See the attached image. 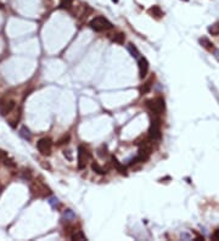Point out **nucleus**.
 Instances as JSON below:
<instances>
[{
    "mask_svg": "<svg viewBox=\"0 0 219 241\" xmlns=\"http://www.w3.org/2000/svg\"><path fill=\"white\" fill-rule=\"evenodd\" d=\"M90 28L94 29L95 32H104V31H109L112 28V23L104 16H96L94 17L90 23H89Z\"/></svg>",
    "mask_w": 219,
    "mask_h": 241,
    "instance_id": "nucleus-1",
    "label": "nucleus"
},
{
    "mask_svg": "<svg viewBox=\"0 0 219 241\" xmlns=\"http://www.w3.org/2000/svg\"><path fill=\"white\" fill-rule=\"evenodd\" d=\"M146 106L149 107V110L155 113V115H161L164 109H166V104H164V99L163 98H155L151 100L146 101Z\"/></svg>",
    "mask_w": 219,
    "mask_h": 241,
    "instance_id": "nucleus-2",
    "label": "nucleus"
},
{
    "mask_svg": "<svg viewBox=\"0 0 219 241\" xmlns=\"http://www.w3.org/2000/svg\"><path fill=\"white\" fill-rule=\"evenodd\" d=\"M149 136H150L151 140L161 139V136H162V133H161V120L158 117L153 118L152 122H151V125H150V129H149Z\"/></svg>",
    "mask_w": 219,
    "mask_h": 241,
    "instance_id": "nucleus-3",
    "label": "nucleus"
},
{
    "mask_svg": "<svg viewBox=\"0 0 219 241\" xmlns=\"http://www.w3.org/2000/svg\"><path fill=\"white\" fill-rule=\"evenodd\" d=\"M89 158H90L89 151H88L84 146H79V147H78V168H79V169L85 168V166H87Z\"/></svg>",
    "mask_w": 219,
    "mask_h": 241,
    "instance_id": "nucleus-4",
    "label": "nucleus"
},
{
    "mask_svg": "<svg viewBox=\"0 0 219 241\" xmlns=\"http://www.w3.org/2000/svg\"><path fill=\"white\" fill-rule=\"evenodd\" d=\"M37 147L39 150V152L41 155H50L51 152V147H52V142L49 138H43L37 142Z\"/></svg>",
    "mask_w": 219,
    "mask_h": 241,
    "instance_id": "nucleus-5",
    "label": "nucleus"
},
{
    "mask_svg": "<svg viewBox=\"0 0 219 241\" xmlns=\"http://www.w3.org/2000/svg\"><path fill=\"white\" fill-rule=\"evenodd\" d=\"M138 66H139V77L144 79L149 72V62L145 57H139L138 59Z\"/></svg>",
    "mask_w": 219,
    "mask_h": 241,
    "instance_id": "nucleus-6",
    "label": "nucleus"
},
{
    "mask_svg": "<svg viewBox=\"0 0 219 241\" xmlns=\"http://www.w3.org/2000/svg\"><path fill=\"white\" fill-rule=\"evenodd\" d=\"M13 109H15V101L10 100V101H6V103H1L0 104V115L1 116H6Z\"/></svg>",
    "mask_w": 219,
    "mask_h": 241,
    "instance_id": "nucleus-7",
    "label": "nucleus"
},
{
    "mask_svg": "<svg viewBox=\"0 0 219 241\" xmlns=\"http://www.w3.org/2000/svg\"><path fill=\"white\" fill-rule=\"evenodd\" d=\"M149 12H150L152 16L157 17V18H160V17H162V16H163V11H162V10H161V7H160V6H157V5L152 6V7L149 10Z\"/></svg>",
    "mask_w": 219,
    "mask_h": 241,
    "instance_id": "nucleus-8",
    "label": "nucleus"
},
{
    "mask_svg": "<svg viewBox=\"0 0 219 241\" xmlns=\"http://www.w3.org/2000/svg\"><path fill=\"white\" fill-rule=\"evenodd\" d=\"M112 162H113V166L117 168V171H118L119 173H122V174H125V172H127L125 167H124V166H123V164H122V163H120V162H119V161H118V160H117L114 156L112 157Z\"/></svg>",
    "mask_w": 219,
    "mask_h": 241,
    "instance_id": "nucleus-9",
    "label": "nucleus"
},
{
    "mask_svg": "<svg viewBox=\"0 0 219 241\" xmlns=\"http://www.w3.org/2000/svg\"><path fill=\"white\" fill-rule=\"evenodd\" d=\"M127 49H128V51L130 52V55L134 57V59H139L140 57V52H139V50L133 45V44H128V46H127Z\"/></svg>",
    "mask_w": 219,
    "mask_h": 241,
    "instance_id": "nucleus-10",
    "label": "nucleus"
},
{
    "mask_svg": "<svg viewBox=\"0 0 219 241\" xmlns=\"http://www.w3.org/2000/svg\"><path fill=\"white\" fill-rule=\"evenodd\" d=\"M20 135L23 138V139H26V140H31L32 139V135H31V131H29V129L27 128V127H22L21 129H20Z\"/></svg>",
    "mask_w": 219,
    "mask_h": 241,
    "instance_id": "nucleus-11",
    "label": "nucleus"
},
{
    "mask_svg": "<svg viewBox=\"0 0 219 241\" xmlns=\"http://www.w3.org/2000/svg\"><path fill=\"white\" fill-rule=\"evenodd\" d=\"M208 32H210V34H212V35H218L219 34V22H216V23H213L212 26H210V27H208Z\"/></svg>",
    "mask_w": 219,
    "mask_h": 241,
    "instance_id": "nucleus-12",
    "label": "nucleus"
},
{
    "mask_svg": "<svg viewBox=\"0 0 219 241\" xmlns=\"http://www.w3.org/2000/svg\"><path fill=\"white\" fill-rule=\"evenodd\" d=\"M92 168H93V171H95V172L99 173V174H106V169H104V168H102L101 166H99V163H96V162H93Z\"/></svg>",
    "mask_w": 219,
    "mask_h": 241,
    "instance_id": "nucleus-13",
    "label": "nucleus"
},
{
    "mask_svg": "<svg viewBox=\"0 0 219 241\" xmlns=\"http://www.w3.org/2000/svg\"><path fill=\"white\" fill-rule=\"evenodd\" d=\"M124 39H125L124 34H123V33H118V34H116V35H114L113 41H114V43H117V44H123V43H124Z\"/></svg>",
    "mask_w": 219,
    "mask_h": 241,
    "instance_id": "nucleus-14",
    "label": "nucleus"
},
{
    "mask_svg": "<svg viewBox=\"0 0 219 241\" xmlns=\"http://www.w3.org/2000/svg\"><path fill=\"white\" fill-rule=\"evenodd\" d=\"M200 43H201L205 48H207V49H213V44H212L207 38H201V39H200Z\"/></svg>",
    "mask_w": 219,
    "mask_h": 241,
    "instance_id": "nucleus-15",
    "label": "nucleus"
},
{
    "mask_svg": "<svg viewBox=\"0 0 219 241\" xmlns=\"http://www.w3.org/2000/svg\"><path fill=\"white\" fill-rule=\"evenodd\" d=\"M73 1H74V0H61L60 7H61V9H68L70 6H72Z\"/></svg>",
    "mask_w": 219,
    "mask_h": 241,
    "instance_id": "nucleus-16",
    "label": "nucleus"
},
{
    "mask_svg": "<svg viewBox=\"0 0 219 241\" xmlns=\"http://www.w3.org/2000/svg\"><path fill=\"white\" fill-rule=\"evenodd\" d=\"M2 161H4V164H5L6 167H10V168H13V167H16V163H15L12 160H10L9 157H5Z\"/></svg>",
    "mask_w": 219,
    "mask_h": 241,
    "instance_id": "nucleus-17",
    "label": "nucleus"
},
{
    "mask_svg": "<svg viewBox=\"0 0 219 241\" xmlns=\"http://www.w3.org/2000/svg\"><path fill=\"white\" fill-rule=\"evenodd\" d=\"M72 239L73 240H85V236H84V234L82 232H78L74 235H72Z\"/></svg>",
    "mask_w": 219,
    "mask_h": 241,
    "instance_id": "nucleus-18",
    "label": "nucleus"
},
{
    "mask_svg": "<svg viewBox=\"0 0 219 241\" xmlns=\"http://www.w3.org/2000/svg\"><path fill=\"white\" fill-rule=\"evenodd\" d=\"M49 203H50V205H51L54 208H56V207L59 206V200H57L56 197H51V199L49 200Z\"/></svg>",
    "mask_w": 219,
    "mask_h": 241,
    "instance_id": "nucleus-19",
    "label": "nucleus"
},
{
    "mask_svg": "<svg viewBox=\"0 0 219 241\" xmlns=\"http://www.w3.org/2000/svg\"><path fill=\"white\" fill-rule=\"evenodd\" d=\"M212 239L219 240V229H216V230H214V233H213V235H212Z\"/></svg>",
    "mask_w": 219,
    "mask_h": 241,
    "instance_id": "nucleus-20",
    "label": "nucleus"
},
{
    "mask_svg": "<svg viewBox=\"0 0 219 241\" xmlns=\"http://www.w3.org/2000/svg\"><path fill=\"white\" fill-rule=\"evenodd\" d=\"M214 56L218 59V61H219V50H214Z\"/></svg>",
    "mask_w": 219,
    "mask_h": 241,
    "instance_id": "nucleus-21",
    "label": "nucleus"
},
{
    "mask_svg": "<svg viewBox=\"0 0 219 241\" xmlns=\"http://www.w3.org/2000/svg\"><path fill=\"white\" fill-rule=\"evenodd\" d=\"M2 7H4V6H2V4L0 2V9H2Z\"/></svg>",
    "mask_w": 219,
    "mask_h": 241,
    "instance_id": "nucleus-22",
    "label": "nucleus"
},
{
    "mask_svg": "<svg viewBox=\"0 0 219 241\" xmlns=\"http://www.w3.org/2000/svg\"><path fill=\"white\" fill-rule=\"evenodd\" d=\"M112 1H113V2H118L119 0H112Z\"/></svg>",
    "mask_w": 219,
    "mask_h": 241,
    "instance_id": "nucleus-23",
    "label": "nucleus"
},
{
    "mask_svg": "<svg viewBox=\"0 0 219 241\" xmlns=\"http://www.w3.org/2000/svg\"><path fill=\"white\" fill-rule=\"evenodd\" d=\"M185 1H188V0H185Z\"/></svg>",
    "mask_w": 219,
    "mask_h": 241,
    "instance_id": "nucleus-24",
    "label": "nucleus"
},
{
    "mask_svg": "<svg viewBox=\"0 0 219 241\" xmlns=\"http://www.w3.org/2000/svg\"><path fill=\"white\" fill-rule=\"evenodd\" d=\"M0 161H1V160H0Z\"/></svg>",
    "mask_w": 219,
    "mask_h": 241,
    "instance_id": "nucleus-25",
    "label": "nucleus"
}]
</instances>
